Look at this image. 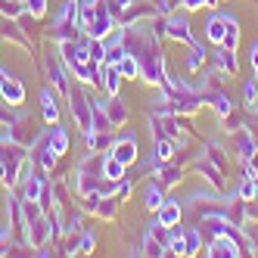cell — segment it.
Segmentation results:
<instances>
[{"instance_id":"6da1fadb","label":"cell","mask_w":258,"mask_h":258,"mask_svg":"<svg viewBox=\"0 0 258 258\" xmlns=\"http://www.w3.org/2000/svg\"><path fill=\"white\" fill-rule=\"evenodd\" d=\"M69 109H72V118L75 124L84 131H94V100L84 97V90H69Z\"/></svg>"},{"instance_id":"7a4b0ae2","label":"cell","mask_w":258,"mask_h":258,"mask_svg":"<svg viewBox=\"0 0 258 258\" xmlns=\"http://www.w3.org/2000/svg\"><path fill=\"white\" fill-rule=\"evenodd\" d=\"M31 159H34V165H38L41 171H53V168H56L59 153H56V146L50 143V134L47 131L34 137V143H31Z\"/></svg>"},{"instance_id":"3957f363","label":"cell","mask_w":258,"mask_h":258,"mask_svg":"<svg viewBox=\"0 0 258 258\" xmlns=\"http://www.w3.org/2000/svg\"><path fill=\"white\" fill-rule=\"evenodd\" d=\"M168 34L171 41H177V44H193V34H190V22H187V16H168V19H165V25L159 28L156 25V34Z\"/></svg>"},{"instance_id":"277c9868","label":"cell","mask_w":258,"mask_h":258,"mask_svg":"<svg viewBox=\"0 0 258 258\" xmlns=\"http://www.w3.org/2000/svg\"><path fill=\"white\" fill-rule=\"evenodd\" d=\"M0 97H4L10 106H19V103L25 100V87H22V81L16 78V75H10L7 69H0Z\"/></svg>"},{"instance_id":"5b68a950","label":"cell","mask_w":258,"mask_h":258,"mask_svg":"<svg viewBox=\"0 0 258 258\" xmlns=\"http://www.w3.org/2000/svg\"><path fill=\"white\" fill-rule=\"evenodd\" d=\"M230 134H233V153H236L239 159H243V162H249V159L258 153V143H255L252 131H249V127H243V124H239L236 131H230Z\"/></svg>"},{"instance_id":"8992f818","label":"cell","mask_w":258,"mask_h":258,"mask_svg":"<svg viewBox=\"0 0 258 258\" xmlns=\"http://www.w3.org/2000/svg\"><path fill=\"white\" fill-rule=\"evenodd\" d=\"M47 78H50L53 87H59V94L69 97V78H66V62H62V56L59 59L56 56H47Z\"/></svg>"},{"instance_id":"52a82bcc","label":"cell","mask_w":258,"mask_h":258,"mask_svg":"<svg viewBox=\"0 0 258 258\" xmlns=\"http://www.w3.org/2000/svg\"><path fill=\"white\" fill-rule=\"evenodd\" d=\"M94 103L106 112V118L112 121V127H121V124L127 121V109L121 106V100H118L115 94H112V100H94Z\"/></svg>"},{"instance_id":"ba28073f","label":"cell","mask_w":258,"mask_h":258,"mask_svg":"<svg viewBox=\"0 0 258 258\" xmlns=\"http://www.w3.org/2000/svg\"><path fill=\"white\" fill-rule=\"evenodd\" d=\"M112 156L124 165H134L137 162V137H121L112 143Z\"/></svg>"},{"instance_id":"9c48e42d","label":"cell","mask_w":258,"mask_h":258,"mask_svg":"<svg viewBox=\"0 0 258 258\" xmlns=\"http://www.w3.org/2000/svg\"><path fill=\"white\" fill-rule=\"evenodd\" d=\"M224 34H227V16L212 13L209 19H206V41L221 44V41H224Z\"/></svg>"},{"instance_id":"30bf717a","label":"cell","mask_w":258,"mask_h":258,"mask_svg":"<svg viewBox=\"0 0 258 258\" xmlns=\"http://www.w3.org/2000/svg\"><path fill=\"white\" fill-rule=\"evenodd\" d=\"M215 66H218V72L221 75H236V50H227V47H221L218 44V50H215Z\"/></svg>"},{"instance_id":"8fae6325","label":"cell","mask_w":258,"mask_h":258,"mask_svg":"<svg viewBox=\"0 0 258 258\" xmlns=\"http://www.w3.org/2000/svg\"><path fill=\"white\" fill-rule=\"evenodd\" d=\"M156 215H159L156 221H162L165 227H177V224H180V218H183V209L177 206V202H168V199H165Z\"/></svg>"},{"instance_id":"7c38bea8","label":"cell","mask_w":258,"mask_h":258,"mask_svg":"<svg viewBox=\"0 0 258 258\" xmlns=\"http://www.w3.org/2000/svg\"><path fill=\"white\" fill-rule=\"evenodd\" d=\"M206 103H209V106L215 109V112H218L221 118L233 112V103H230V100H227L224 94H221V87H218V90H206Z\"/></svg>"},{"instance_id":"4fadbf2b","label":"cell","mask_w":258,"mask_h":258,"mask_svg":"<svg viewBox=\"0 0 258 258\" xmlns=\"http://www.w3.org/2000/svg\"><path fill=\"white\" fill-rule=\"evenodd\" d=\"M41 109H44V121L47 124L59 121V103H56V97H53V90H44L41 94Z\"/></svg>"},{"instance_id":"5bb4252c","label":"cell","mask_w":258,"mask_h":258,"mask_svg":"<svg viewBox=\"0 0 258 258\" xmlns=\"http://www.w3.org/2000/svg\"><path fill=\"white\" fill-rule=\"evenodd\" d=\"M165 202V187L159 180H153L150 187H146V193H143V206L150 209V212H159V206Z\"/></svg>"},{"instance_id":"9a60e30c","label":"cell","mask_w":258,"mask_h":258,"mask_svg":"<svg viewBox=\"0 0 258 258\" xmlns=\"http://www.w3.org/2000/svg\"><path fill=\"white\" fill-rule=\"evenodd\" d=\"M171 156H174V140H171V137H162V140H156V146H153V165L171 162Z\"/></svg>"},{"instance_id":"2e32d148","label":"cell","mask_w":258,"mask_h":258,"mask_svg":"<svg viewBox=\"0 0 258 258\" xmlns=\"http://www.w3.org/2000/svg\"><path fill=\"white\" fill-rule=\"evenodd\" d=\"M180 177H183V171L177 168V165H159V174H156V180L162 183V187H174V183H180Z\"/></svg>"},{"instance_id":"e0dca14e","label":"cell","mask_w":258,"mask_h":258,"mask_svg":"<svg viewBox=\"0 0 258 258\" xmlns=\"http://www.w3.org/2000/svg\"><path fill=\"white\" fill-rule=\"evenodd\" d=\"M47 134H50V143L56 146V153L66 156V153H69V134H66V127L56 121V124H50V127H47Z\"/></svg>"},{"instance_id":"ac0fdd59","label":"cell","mask_w":258,"mask_h":258,"mask_svg":"<svg viewBox=\"0 0 258 258\" xmlns=\"http://www.w3.org/2000/svg\"><path fill=\"white\" fill-rule=\"evenodd\" d=\"M124 168H127V165L124 162H118L112 153H106V162H103V177H109V180H121L124 177Z\"/></svg>"},{"instance_id":"d6986e66","label":"cell","mask_w":258,"mask_h":258,"mask_svg":"<svg viewBox=\"0 0 258 258\" xmlns=\"http://www.w3.org/2000/svg\"><path fill=\"white\" fill-rule=\"evenodd\" d=\"M143 255H153V258H162V255H168V246L165 243H159V239L146 230V236H143Z\"/></svg>"},{"instance_id":"ffe728a7","label":"cell","mask_w":258,"mask_h":258,"mask_svg":"<svg viewBox=\"0 0 258 258\" xmlns=\"http://www.w3.org/2000/svg\"><path fill=\"white\" fill-rule=\"evenodd\" d=\"M118 72H121V78H137L140 75V62H137L134 53H127V56L118 62Z\"/></svg>"},{"instance_id":"44dd1931","label":"cell","mask_w":258,"mask_h":258,"mask_svg":"<svg viewBox=\"0 0 258 258\" xmlns=\"http://www.w3.org/2000/svg\"><path fill=\"white\" fill-rule=\"evenodd\" d=\"M206 56H209V53L202 50V44L193 41V44H190V56H187V69H190V72H199V66L206 62Z\"/></svg>"},{"instance_id":"7402d4cb","label":"cell","mask_w":258,"mask_h":258,"mask_svg":"<svg viewBox=\"0 0 258 258\" xmlns=\"http://www.w3.org/2000/svg\"><path fill=\"white\" fill-rule=\"evenodd\" d=\"M236 196H239V199H246V202H255V199H258V183H255V177H246V180H243V187L236 190Z\"/></svg>"},{"instance_id":"603a6c76","label":"cell","mask_w":258,"mask_h":258,"mask_svg":"<svg viewBox=\"0 0 258 258\" xmlns=\"http://www.w3.org/2000/svg\"><path fill=\"white\" fill-rule=\"evenodd\" d=\"M183 239H187V255H196L202 246V233L199 230H183Z\"/></svg>"},{"instance_id":"cb8c5ba5","label":"cell","mask_w":258,"mask_h":258,"mask_svg":"<svg viewBox=\"0 0 258 258\" xmlns=\"http://www.w3.org/2000/svg\"><path fill=\"white\" fill-rule=\"evenodd\" d=\"M246 109L249 112H258V81L246 84Z\"/></svg>"},{"instance_id":"d4e9b609","label":"cell","mask_w":258,"mask_h":258,"mask_svg":"<svg viewBox=\"0 0 258 258\" xmlns=\"http://www.w3.org/2000/svg\"><path fill=\"white\" fill-rule=\"evenodd\" d=\"M25 13H31L34 19H41L47 13V0H25Z\"/></svg>"},{"instance_id":"484cf974","label":"cell","mask_w":258,"mask_h":258,"mask_svg":"<svg viewBox=\"0 0 258 258\" xmlns=\"http://www.w3.org/2000/svg\"><path fill=\"white\" fill-rule=\"evenodd\" d=\"M13 249V233L10 230H0V255H7Z\"/></svg>"},{"instance_id":"4316f807","label":"cell","mask_w":258,"mask_h":258,"mask_svg":"<svg viewBox=\"0 0 258 258\" xmlns=\"http://www.w3.org/2000/svg\"><path fill=\"white\" fill-rule=\"evenodd\" d=\"M131 196V177H121L118 180V199H127Z\"/></svg>"},{"instance_id":"83f0119b","label":"cell","mask_w":258,"mask_h":258,"mask_svg":"<svg viewBox=\"0 0 258 258\" xmlns=\"http://www.w3.org/2000/svg\"><path fill=\"white\" fill-rule=\"evenodd\" d=\"M13 121V115L7 112V109H0V127H4V124H10Z\"/></svg>"},{"instance_id":"f1b7e54d","label":"cell","mask_w":258,"mask_h":258,"mask_svg":"<svg viewBox=\"0 0 258 258\" xmlns=\"http://www.w3.org/2000/svg\"><path fill=\"white\" fill-rule=\"evenodd\" d=\"M249 162H252V171H255V174H258V153H255V156H252V159H249Z\"/></svg>"},{"instance_id":"f546056e","label":"cell","mask_w":258,"mask_h":258,"mask_svg":"<svg viewBox=\"0 0 258 258\" xmlns=\"http://www.w3.org/2000/svg\"><path fill=\"white\" fill-rule=\"evenodd\" d=\"M252 66H258V44L252 47Z\"/></svg>"},{"instance_id":"4dcf8cb0","label":"cell","mask_w":258,"mask_h":258,"mask_svg":"<svg viewBox=\"0 0 258 258\" xmlns=\"http://www.w3.org/2000/svg\"><path fill=\"white\" fill-rule=\"evenodd\" d=\"M255 81H258V66H255Z\"/></svg>"},{"instance_id":"1f68e13d","label":"cell","mask_w":258,"mask_h":258,"mask_svg":"<svg viewBox=\"0 0 258 258\" xmlns=\"http://www.w3.org/2000/svg\"><path fill=\"white\" fill-rule=\"evenodd\" d=\"M16 4H25V0H16Z\"/></svg>"}]
</instances>
